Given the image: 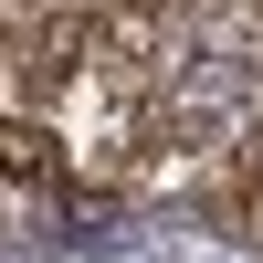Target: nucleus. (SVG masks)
<instances>
[]
</instances>
